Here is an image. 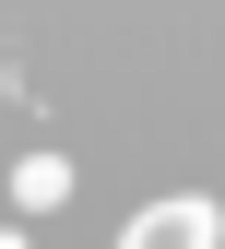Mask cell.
I'll return each mask as SVG.
<instances>
[{
    "instance_id": "1",
    "label": "cell",
    "mask_w": 225,
    "mask_h": 249,
    "mask_svg": "<svg viewBox=\"0 0 225 249\" xmlns=\"http://www.w3.org/2000/svg\"><path fill=\"white\" fill-rule=\"evenodd\" d=\"M213 237H225V213H213V202H154L119 249H213Z\"/></svg>"
},
{
    "instance_id": "2",
    "label": "cell",
    "mask_w": 225,
    "mask_h": 249,
    "mask_svg": "<svg viewBox=\"0 0 225 249\" xmlns=\"http://www.w3.org/2000/svg\"><path fill=\"white\" fill-rule=\"evenodd\" d=\"M12 190H24V202H36V213H48L59 190H71V166H59V154H24V166H12Z\"/></svg>"
},
{
    "instance_id": "3",
    "label": "cell",
    "mask_w": 225,
    "mask_h": 249,
    "mask_svg": "<svg viewBox=\"0 0 225 249\" xmlns=\"http://www.w3.org/2000/svg\"><path fill=\"white\" fill-rule=\"evenodd\" d=\"M0 249H24V237H0Z\"/></svg>"
}]
</instances>
